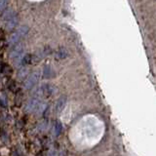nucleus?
Listing matches in <instances>:
<instances>
[{
  "instance_id": "nucleus-1",
  "label": "nucleus",
  "mask_w": 156,
  "mask_h": 156,
  "mask_svg": "<svg viewBox=\"0 0 156 156\" xmlns=\"http://www.w3.org/2000/svg\"><path fill=\"white\" fill-rule=\"evenodd\" d=\"M23 47L22 44H15L13 46V48L11 49V51H10V58H11V60L14 62V63H19L21 62L22 63V61L23 58Z\"/></svg>"
},
{
  "instance_id": "nucleus-2",
  "label": "nucleus",
  "mask_w": 156,
  "mask_h": 156,
  "mask_svg": "<svg viewBox=\"0 0 156 156\" xmlns=\"http://www.w3.org/2000/svg\"><path fill=\"white\" fill-rule=\"evenodd\" d=\"M17 22H18L17 15L12 11L8 12L4 16V23H5V27H6L7 29H13L15 27H16Z\"/></svg>"
},
{
  "instance_id": "nucleus-3",
  "label": "nucleus",
  "mask_w": 156,
  "mask_h": 156,
  "mask_svg": "<svg viewBox=\"0 0 156 156\" xmlns=\"http://www.w3.org/2000/svg\"><path fill=\"white\" fill-rule=\"evenodd\" d=\"M39 78V73L38 72H33L30 75H28L27 78L24 81V88L26 89H31L34 85L36 84Z\"/></svg>"
},
{
  "instance_id": "nucleus-4",
  "label": "nucleus",
  "mask_w": 156,
  "mask_h": 156,
  "mask_svg": "<svg viewBox=\"0 0 156 156\" xmlns=\"http://www.w3.org/2000/svg\"><path fill=\"white\" fill-rule=\"evenodd\" d=\"M40 92L44 96H51L54 92V88L50 84H43L40 87Z\"/></svg>"
},
{
  "instance_id": "nucleus-5",
  "label": "nucleus",
  "mask_w": 156,
  "mask_h": 156,
  "mask_svg": "<svg viewBox=\"0 0 156 156\" xmlns=\"http://www.w3.org/2000/svg\"><path fill=\"white\" fill-rule=\"evenodd\" d=\"M21 37H23V35L21 34V32H20L18 29L16 31H15L11 36H10L9 38V43L12 44V45H15V44H17L19 42V40L21 39Z\"/></svg>"
},
{
  "instance_id": "nucleus-6",
  "label": "nucleus",
  "mask_w": 156,
  "mask_h": 156,
  "mask_svg": "<svg viewBox=\"0 0 156 156\" xmlns=\"http://www.w3.org/2000/svg\"><path fill=\"white\" fill-rule=\"evenodd\" d=\"M66 102V98L65 96L61 97L60 99H58L57 105H56V111L57 112H61L63 109V107H65Z\"/></svg>"
},
{
  "instance_id": "nucleus-7",
  "label": "nucleus",
  "mask_w": 156,
  "mask_h": 156,
  "mask_svg": "<svg viewBox=\"0 0 156 156\" xmlns=\"http://www.w3.org/2000/svg\"><path fill=\"white\" fill-rule=\"evenodd\" d=\"M56 58L58 61H62V60H65V58L67 57V51L66 50V49L63 48H60L57 51L56 53Z\"/></svg>"
},
{
  "instance_id": "nucleus-8",
  "label": "nucleus",
  "mask_w": 156,
  "mask_h": 156,
  "mask_svg": "<svg viewBox=\"0 0 156 156\" xmlns=\"http://www.w3.org/2000/svg\"><path fill=\"white\" fill-rule=\"evenodd\" d=\"M54 75H55V73H54V71L52 70V68L50 66H45L43 69V76L45 78H51L53 77Z\"/></svg>"
},
{
  "instance_id": "nucleus-9",
  "label": "nucleus",
  "mask_w": 156,
  "mask_h": 156,
  "mask_svg": "<svg viewBox=\"0 0 156 156\" xmlns=\"http://www.w3.org/2000/svg\"><path fill=\"white\" fill-rule=\"evenodd\" d=\"M27 73H28L27 68V67H24V66H22L21 68H20V70H19V77H20V78L26 77V76L27 75Z\"/></svg>"
},
{
  "instance_id": "nucleus-10",
  "label": "nucleus",
  "mask_w": 156,
  "mask_h": 156,
  "mask_svg": "<svg viewBox=\"0 0 156 156\" xmlns=\"http://www.w3.org/2000/svg\"><path fill=\"white\" fill-rule=\"evenodd\" d=\"M54 130H55V134L57 136H58L61 133H62V124L60 123V122H56V124H55V128H54Z\"/></svg>"
},
{
  "instance_id": "nucleus-11",
  "label": "nucleus",
  "mask_w": 156,
  "mask_h": 156,
  "mask_svg": "<svg viewBox=\"0 0 156 156\" xmlns=\"http://www.w3.org/2000/svg\"><path fill=\"white\" fill-rule=\"evenodd\" d=\"M31 60L32 58L30 55H26L22 61V65H29V63H31Z\"/></svg>"
},
{
  "instance_id": "nucleus-12",
  "label": "nucleus",
  "mask_w": 156,
  "mask_h": 156,
  "mask_svg": "<svg viewBox=\"0 0 156 156\" xmlns=\"http://www.w3.org/2000/svg\"><path fill=\"white\" fill-rule=\"evenodd\" d=\"M7 4H8V0H1V4H0V9H1V11H4V9L6 7Z\"/></svg>"
}]
</instances>
